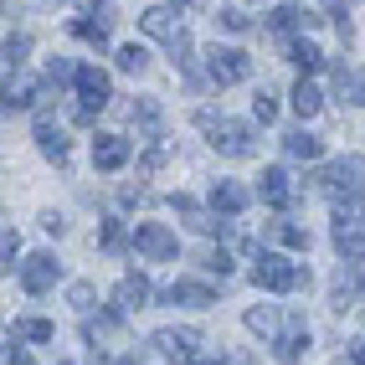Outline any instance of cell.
I'll list each match as a JSON object with an SVG mask.
<instances>
[{
	"instance_id": "obj_1",
	"label": "cell",
	"mask_w": 365,
	"mask_h": 365,
	"mask_svg": "<svg viewBox=\"0 0 365 365\" xmlns=\"http://www.w3.org/2000/svg\"><path fill=\"white\" fill-rule=\"evenodd\" d=\"M196 129L206 134L211 150L227 155V160H252V155H257V134H252V124H242V118H232V113L201 108V113H196Z\"/></svg>"
},
{
	"instance_id": "obj_2",
	"label": "cell",
	"mask_w": 365,
	"mask_h": 365,
	"mask_svg": "<svg viewBox=\"0 0 365 365\" xmlns=\"http://www.w3.org/2000/svg\"><path fill=\"white\" fill-rule=\"evenodd\" d=\"M252 283L257 288H267V294H304V288L314 283V273L304 262H288L283 252H257V262H252Z\"/></svg>"
},
{
	"instance_id": "obj_3",
	"label": "cell",
	"mask_w": 365,
	"mask_h": 365,
	"mask_svg": "<svg viewBox=\"0 0 365 365\" xmlns=\"http://www.w3.org/2000/svg\"><path fill=\"white\" fill-rule=\"evenodd\" d=\"M314 190L334 201H365V155H345L329 170H314Z\"/></svg>"
},
{
	"instance_id": "obj_4",
	"label": "cell",
	"mask_w": 365,
	"mask_h": 365,
	"mask_svg": "<svg viewBox=\"0 0 365 365\" xmlns=\"http://www.w3.org/2000/svg\"><path fill=\"white\" fill-rule=\"evenodd\" d=\"M150 345H155L165 360H175V365H196V360H201V329H190V324H165V329H155Z\"/></svg>"
},
{
	"instance_id": "obj_5",
	"label": "cell",
	"mask_w": 365,
	"mask_h": 365,
	"mask_svg": "<svg viewBox=\"0 0 365 365\" xmlns=\"http://www.w3.org/2000/svg\"><path fill=\"white\" fill-rule=\"evenodd\" d=\"M206 78L222 83V88L247 83V78H252V57L242 52V46H222V41H216L211 52H206Z\"/></svg>"
},
{
	"instance_id": "obj_6",
	"label": "cell",
	"mask_w": 365,
	"mask_h": 365,
	"mask_svg": "<svg viewBox=\"0 0 365 365\" xmlns=\"http://www.w3.org/2000/svg\"><path fill=\"white\" fill-rule=\"evenodd\" d=\"M134 252H139V262H170V257H180V237L165 222H139L134 227Z\"/></svg>"
},
{
	"instance_id": "obj_7",
	"label": "cell",
	"mask_w": 365,
	"mask_h": 365,
	"mask_svg": "<svg viewBox=\"0 0 365 365\" xmlns=\"http://www.w3.org/2000/svg\"><path fill=\"white\" fill-rule=\"evenodd\" d=\"M72 88H78V108H88V113H98V108L113 98V83H108V72H103V67H93V62H83V67H78Z\"/></svg>"
},
{
	"instance_id": "obj_8",
	"label": "cell",
	"mask_w": 365,
	"mask_h": 365,
	"mask_svg": "<svg viewBox=\"0 0 365 365\" xmlns=\"http://www.w3.org/2000/svg\"><path fill=\"white\" fill-rule=\"evenodd\" d=\"M57 278H62V262L52 252H31L21 262V288H26V294H52Z\"/></svg>"
},
{
	"instance_id": "obj_9",
	"label": "cell",
	"mask_w": 365,
	"mask_h": 365,
	"mask_svg": "<svg viewBox=\"0 0 365 365\" xmlns=\"http://www.w3.org/2000/svg\"><path fill=\"white\" fill-rule=\"evenodd\" d=\"M139 26H144V36H155V41H180L185 36V16L175 6H150L139 16Z\"/></svg>"
},
{
	"instance_id": "obj_10",
	"label": "cell",
	"mask_w": 365,
	"mask_h": 365,
	"mask_svg": "<svg viewBox=\"0 0 365 365\" xmlns=\"http://www.w3.org/2000/svg\"><path fill=\"white\" fill-rule=\"evenodd\" d=\"M304 355H309V324L294 314L288 329L273 339V360H278V365H304Z\"/></svg>"
},
{
	"instance_id": "obj_11",
	"label": "cell",
	"mask_w": 365,
	"mask_h": 365,
	"mask_svg": "<svg viewBox=\"0 0 365 365\" xmlns=\"http://www.w3.org/2000/svg\"><path fill=\"white\" fill-rule=\"evenodd\" d=\"M129 155H134V144H129L124 134H98V139H93V165H98L103 175L124 170V165H129Z\"/></svg>"
},
{
	"instance_id": "obj_12",
	"label": "cell",
	"mask_w": 365,
	"mask_h": 365,
	"mask_svg": "<svg viewBox=\"0 0 365 365\" xmlns=\"http://www.w3.org/2000/svg\"><path fill=\"white\" fill-rule=\"evenodd\" d=\"M150 299H155V288H150V278H144V273H124V278H118V288H113V309H118V314L150 309Z\"/></svg>"
},
{
	"instance_id": "obj_13",
	"label": "cell",
	"mask_w": 365,
	"mask_h": 365,
	"mask_svg": "<svg viewBox=\"0 0 365 365\" xmlns=\"http://www.w3.org/2000/svg\"><path fill=\"white\" fill-rule=\"evenodd\" d=\"M257 196L273 206V211H288V206H294V180H288V170H283V165H267V170H262Z\"/></svg>"
},
{
	"instance_id": "obj_14",
	"label": "cell",
	"mask_w": 365,
	"mask_h": 365,
	"mask_svg": "<svg viewBox=\"0 0 365 365\" xmlns=\"http://www.w3.org/2000/svg\"><path fill=\"white\" fill-rule=\"evenodd\" d=\"M46 98V88L31 78V72H16V78H6V88H0V103L6 108H36Z\"/></svg>"
},
{
	"instance_id": "obj_15",
	"label": "cell",
	"mask_w": 365,
	"mask_h": 365,
	"mask_svg": "<svg viewBox=\"0 0 365 365\" xmlns=\"http://www.w3.org/2000/svg\"><path fill=\"white\" fill-rule=\"evenodd\" d=\"M247 201H252V190H247V185H237V180H216V185H211V211H216V216H227V222L247 211Z\"/></svg>"
},
{
	"instance_id": "obj_16",
	"label": "cell",
	"mask_w": 365,
	"mask_h": 365,
	"mask_svg": "<svg viewBox=\"0 0 365 365\" xmlns=\"http://www.w3.org/2000/svg\"><path fill=\"white\" fill-rule=\"evenodd\" d=\"M160 299H165V304H190V309H211V304H216V288H211V283H196V278H175V283H170V288H165Z\"/></svg>"
},
{
	"instance_id": "obj_17",
	"label": "cell",
	"mask_w": 365,
	"mask_h": 365,
	"mask_svg": "<svg viewBox=\"0 0 365 365\" xmlns=\"http://www.w3.org/2000/svg\"><path fill=\"white\" fill-rule=\"evenodd\" d=\"M288 319H294V314H283L278 304H252V309H247V329H252V334H262L267 345H273V339L288 329Z\"/></svg>"
},
{
	"instance_id": "obj_18",
	"label": "cell",
	"mask_w": 365,
	"mask_h": 365,
	"mask_svg": "<svg viewBox=\"0 0 365 365\" xmlns=\"http://www.w3.org/2000/svg\"><path fill=\"white\" fill-rule=\"evenodd\" d=\"M31 134H36V150H41L46 160H52V165H67V134H62L57 118H46V113H41Z\"/></svg>"
},
{
	"instance_id": "obj_19",
	"label": "cell",
	"mask_w": 365,
	"mask_h": 365,
	"mask_svg": "<svg viewBox=\"0 0 365 365\" xmlns=\"http://www.w3.org/2000/svg\"><path fill=\"white\" fill-rule=\"evenodd\" d=\"M283 155H288V160H319V155H324V139L309 134V129L299 124V129L283 134Z\"/></svg>"
},
{
	"instance_id": "obj_20",
	"label": "cell",
	"mask_w": 365,
	"mask_h": 365,
	"mask_svg": "<svg viewBox=\"0 0 365 365\" xmlns=\"http://www.w3.org/2000/svg\"><path fill=\"white\" fill-rule=\"evenodd\" d=\"M314 21H319V16L304 11V6H278L273 16H267V26H273V31H309Z\"/></svg>"
},
{
	"instance_id": "obj_21",
	"label": "cell",
	"mask_w": 365,
	"mask_h": 365,
	"mask_svg": "<svg viewBox=\"0 0 365 365\" xmlns=\"http://www.w3.org/2000/svg\"><path fill=\"white\" fill-rule=\"evenodd\" d=\"M288 103H294V113H299V118H314V113L324 108V93L314 88L309 78H299V83H294V93H288Z\"/></svg>"
},
{
	"instance_id": "obj_22",
	"label": "cell",
	"mask_w": 365,
	"mask_h": 365,
	"mask_svg": "<svg viewBox=\"0 0 365 365\" xmlns=\"http://www.w3.org/2000/svg\"><path fill=\"white\" fill-rule=\"evenodd\" d=\"M26 52H31V41H26V36L0 41V78H16V72L26 67Z\"/></svg>"
},
{
	"instance_id": "obj_23",
	"label": "cell",
	"mask_w": 365,
	"mask_h": 365,
	"mask_svg": "<svg viewBox=\"0 0 365 365\" xmlns=\"http://www.w3.org/2000/svg\"><path fill=\"white\" fill-rule=\"evenodd\" d=\"M267 242H278V247H294V252H309V232L299 222H273L267 227Z\"/></svg>"
},
{
	"instance_id": "obj_24",
	"label": "cell",
	"mask_w": 365,
	"mask_h": 365,
	"mask_svg": "<svg viewBox=\"0 0 365 365\" xmlns=\"http://www.w3.org/2000/svg\"><path fill=\"white\" fill-rule=\"evenodd\" d=\"M288 62H294L299 72H314V67L324 62V52H319V46H314L309 36H294V41H288Z\"/></svg>"
},
{
	"instance_id": "obj_25",
	"label": "cell",
	"mask_w": 365,
	"mask_h": 365,
	"mask_svg": "<svg viewBox=\"0 0 365 365\" xmlns=\"http://www.w3.org/2000/svg\"><path fill=\"white\" fill-rule=\"evenodd\" d=\"M108 26H113V21L78 16V21H72V36H78V41H88V46H108Z\"/></svg>"
},
{
	"instance_id": "obj_26",
	"label": "cell",
	"mask_w": 365,
	"mask_h": 365,
	"mask_svg": "<svg viewBox=\"0 0 365 365\" xmlns=\"http://www.w3.org/2000/svg\"><path fill=\"white\" fill-rule=\"evenodd\" d=\"M16 339H31V345H52L57 324L52 319H16Z\"/></svg>"
},
{
	"instance_id": "obj_27",
	"label": "cell",
	"mask_w": 365,
	"mask_h": 365,
	"mask_svg": "<svg viewBox=\"0 0 365 365\" xmlns=\"http://www.w3.org/2000/svg\"><path fill=\"white\" fill-rule=\"evenodd\" d=\"M339 93H345V103L365 108V72H350V67H339Z\"/></svg>"
},
{
	"instance_id": "obj_28",
	"label": "cell",
	"mask_w": 365,
	"mask_h": 365,
	"mask_svg": "<svg viewBox=\"0 0 365 365\" xmlns=\"http://www.w3.org/2000/svg\"><path fill=\"white\" fill-rule=\"evenodd\" d=\"M118 72H144V67H150V52H144V46L139 41H129V46H118Z\"/></svg>"
},
{
	"instance_id": "obj_29",
	"label": "cell",
	"mask_w": 365,
	"mask_h": 365,
	"mask_svg": "<svg viewBox=\"0 0 365 365\" xmlns=\"http://www.w3.org/2000/svg\"><path fill=\"white\" fill-rule=\"evenodd\" d=\"M98 242H103V252H124L129 247V232H124V222H103V232H98Z\"/></svg>"
},
{
	"instance_id": "obj_30",
	"label": "cell",
	"mask_w": 365,
	"mask_h": 365,
	"mask_svg": "<svg viewBox=\"0 0 365 365\" xmlns=\"http://www.w3.org/2000/svg\"><path fill=\"white\" fill-rule=\"evenodd\" d=\"M252 118H257V124H273V118H278V98H273L267 88L252 98Z\"/></svg>"
},
{
	"instance_id": "obj_31",
	"label": "cell",
	"mask_w": 365,
	"mask_h": 365,
	"mask_svg": "<svg viewBox=\"0 0 365 365\" xmlns=\"http://www.w3.org/2000/svg\"><path fill=\"white\" fill-rule=\"evenodd\" d=\"M67 299H72V309H83V314H88L93 299H98V288H93V283H72V288H67Z\"/></svg>"
},
{
	"instance_id": "obj_32",
	"label": "cell",
	"mask_w": 365,
	"mask_h": 365,
	"mask_svg": "<svg viewBox=\"0 0 365 365\" xmlns=\"http://www.w3.org/2000/svg\"><path fill=\"white\" fill-rule=\"evenodd\" d=\"M16 252H21V237L16 232H0V267H6V273L16 267Z\"/></svg>"
},
{
	"instance_id": "obj_33",
	"label": "cell",
	"mask_w": 365,
	"mask_h": 365,
	"mask_svg": "<svg viewBox=\"0 0 365 365\" xmlns=\"http://www.w3.org/2000/svg\"><path fill=\"white\" fill-rule=\"evenodd\" d=\"M216 26H222V31H247L252 16L247 11H222V16H216Z\"/></svg>"
},
{
	"instance_id": "obj_34",
	"label": "cell",
	"mask_w": 365,
	"mask_h": 365,
	"mask_svg": "<svg viewBox=\"0 0 365 365\" xmlns=\"http://www.w3.org/2000/svg\"><path fill=\"white\" fill-rule=\"evenodd\" d=\"M206 273H222V278H227V273H232V252H227V247L206 252Z\"/></svg>"
},
{
	"instance_id": "obj_35",
	"label": "cell",
	"mask_w": 365,
	"mask_h": 365,
	"mask_svg": "<svg viewBox=\"0 0 365 365\" xmlns=\"http://www.w3.org/2000/svg\"><path fill=\"white\" fill-rule=\"evenodd\" d=\"M46 78H52V83H72V78H78V67H72V62H62V57H52Z\"/></svg>"
},
{
	"instance_id": "obj_36",
	"label": "cell",
	"mask_w": 365,
	"mask_h": 365,
	"mask_svg": "<svg viewBox=\"0 0 365 365\" xmlns=\"http://www.w3.org/2000/svg\"><path fill=\"white\" fill-rule=\"evenodd\" d=\"M345 365H365V339H350L345 345Z\"/></svg>"
},
{
	"instance_id": "obj_37",
	"label": "cell",
	"mask_w": 365,
	"mask_h": 365,
	"mask_svg": "<svg viewBox=\"0 0 365 365\" xmlns=\"http://www.w3.org/2000/svg\"><path fill=\"white\" fill-rule=\"evenodd\" d=\"M118 201H124V206H134V201H144V185H124V190H118Z\"/></svg>"
},
{
	"instance_id": "obj_38",
	"label": "cell",
	"mask_w": 365,
	"mask_h": 365,
	"mask_svg": "<svg viewBox=\"0 0 365 365\" xmlns=\"http://www.w3.org/2000/svg\"><path fill=\"white\" fill-rule=\"evenodd\" d=\"M6 365H31V355H26V350H11V360H6Z\"/></svg>"
},
{
	"instance_id": "obj_39",
	"label": "cell",
	"mask_w": 365,
	"mask_h": 365,
	"mask_svg": "<svg viewBox=\"0 0 365 365\" xmlns=\"http://www.w3.org/2000/svg\"><path fill=\"white\" fill-rule=\"evenodd\" d=\"M196 365H227V360H216V355H201V360H196Z\"/></svg>"
},
{
	"instance_id": "obj_40",
	"label": "cell",
	"mask_w": 365,
	"mask_h": 365,
	"mask_svg": "<svg viewBox=\"0 0 365 365\" xmlns=\"http://www.w3.org/2000/svg\"><path fill=\"white\" fill-rule=\"evenodd\" d=\"M6 360H11V355H6V350H0V365H6Z\"/></svg>"
},
{
	"instance_id": "obj_41",
	"label": "cell",
	"mask_w": 365,
	"mask_h": 365,
	"mask_svg": "<svg viewBox=\"0 0 365 365\" xmlns=\"http://www.w3.org/2000/svg\"><path fill=\"white\" fill-rule=\"evenodd\" d=\"M0 113H6V103H0Z\"/></svg>"
},
{
	"instance_id": "obj_42",
	"label": "cell",
	"mask_w": 365,
	"mask_h": 365,
	"mask_svg": "<svg viewBox=\"0 0 365 365\" xmlns=\"http://www.w3.org/2000/svg\"><path fill=\"white\" fill-rule=\"evenodd\" d=\"M62 365H67V360H62Z\"/></svg>"
}]
</instances>
